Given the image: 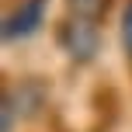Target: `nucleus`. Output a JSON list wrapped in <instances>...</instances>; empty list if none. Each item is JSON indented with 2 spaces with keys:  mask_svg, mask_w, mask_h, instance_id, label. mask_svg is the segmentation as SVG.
<instances>
[{
  "mask_svg": "<svg viewBox=\"0 0 132 132\" xmlns=\"http://www.w3.org/2000/svg\"><path fill=\"white\" fill-rule=\"evenodd\" d=\"M70 4H73V7H77V11H80V14H97V11H101V7H104V4H108V0H70Z\"/></svg>",
  "mask_w": 132,
  "mask_h": 132,
  "instance_id": "obj_2",
  "label": "nucleus"
},
{
  "mask_svg": "<svg viewBox=\"0 0 132 132\" xmlns=\"http://www.w3.org/2000/svg\"><path fill=\"white\" fill-rule=\"evenodd\" d=\"M63 45L70 49V56L90 59V56H94V49H97V31H94L90 24H84V21H77V24H70V28H66Z\"/></svg>",
  "mask_w": 132,
  "mask_h": 132,
  "instance_id": "obj_1",
  "label": "nucleus"
},
{
  "mask_svg": "<svg viewBox=\"0 0 132 132\" xmlns=\"http://www.w3.org/2000/svg\"><path fill=\"white\" fill-rule=\"evenodd\" d=\"M125 45L132 52V4H129V14H125Z\"/></svg>",
  "mask_w": 132,
  "mask_h": 132,
  "instance_id": "obj_3",
  "label": "nucleus"
}]
</instances>
